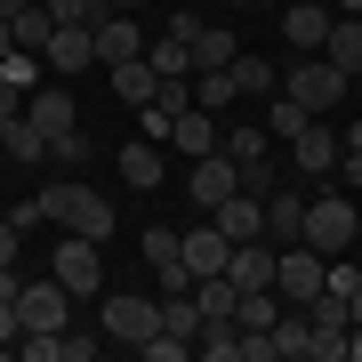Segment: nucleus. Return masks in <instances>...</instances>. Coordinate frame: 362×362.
Here are the masks:
<instances>
[{
    "instance_id": "nucleus-31",
    "label": "nucleus",
    "mask_w": 362,
    "mask_h": 362,
    "mask_svg": "<svg viewBox=\"0 0 362 362\" xmlns=\"http://www.w3.org/2000/svg\"><path fill=\"white\" fill-rule=\"evenodd\" d=\"M306 362H346V330H314L306 322Z\"/></svg>"
},
{
    "instance_id": "nucleus-19",
    "label": "nucleus",
    "mask_w": 362,
    "mask_h": 362,
    "mask_svg": "<svg viewBox=\"0 0 362 362\" xmlns=\"http://www.w3.org/2000/svg\"><path fill=\"white\" fill-rule=\"evenodd\" d=\"M226 258H233V242L218 233V218H209V226H185V266H194V282H202V274H226Z\"/></svg>"
},
{
    "instance_id": "nucleus-43",
    "label": "nucleus",
    "mask_w": 362,
    "mask_h": 362,
    "mask_svg": "<svg viewBox=\"0 0 362 362\" xmlns=\"http://www.w3.org/2000/svg\"><path fill=\"white\" fill-rule=\"evenodd\" d=\"M338 16H362V0H338Z\"/></svg>"
},
{
    "instance_id": "nucleus-40",
    "label": "nucleus",
    "mask_w": 362,
    "mask_h": 362,
    "mask_svg": "<svg viewBox=\"0 0 362 362\" xmlns=\"http://www.w3.org/2000/svg\"><path fill=\"white\" fill-rule=\"evenodd\" d=\"M0 57H16V16H0Z\"/></svg>"
},
{
    "instance_id": "nucleus-11",
    "label": "nucleus",
    "mask_w": 362,
    "mask_h": 362,
    "mask_svg": "<svg viewBox=\"0 0 362 362\" xmlns=\"http://www.w3.org/2000/svg\"><path fill=\"white\" fill-rule=\"evenodd\" d=\"M290 145H298V177H338V145H346V137H338L322 113H314V121H306V129H298Z\"/></svg>"
},
{
    "instance_id": "nucleus-26",
    "label": "nucleus",
    "mask_w": 362,
    "mask_h": 362,
    "mask_svg": "<svg viewBox=\"0 0 362 362\" xmlns=\"http://www.w3.org/2000/svg\"><path fill=\"white\" fill-rule=\"evenodd\" d=\"M194 354H209V362H242V322H202Z\"/></svg>"
},
{
    "instance_id": "nucleus-29",
    "label": "nucleus",
    "mask_w": 362,
    "mask_h": 362,
    "mask_svg": "<svg viewBox=\"0 0 362 362\" xmlns=\"http://www.w3.org/2000/svg\"><path fill=\"white\" fill-rule=\"evenodd\" d=\"M89 153H97V145H89V137H81V129H65V137H57V145H49V161H57V169H65V177H81V169H89Z\"/></svg>"
},
{
    "instance_id": "nucleus-10",
    "label": "nucleus",
    "mask_w": 362,
    "mask_h": 362,
    "mask_svg": "<svg viewBox=\"0 0 362 362\" xmlns=\"http://www.w3.org/2000/svg\"><path fill=\"white\" fill-rule=\"evenodd\" d=\"M169 153H185V161H202V153H218V145H226V129H218V113H202V105H185V113L177 121H169Z\"/></svg>"
},
{
    "instance_id": "nucleus-16",
    "label": "nucleus",
    "mask_w": 362,
    "mask_h": 362,
    "mask_svg": "<svg viewBox=\"0 0 362 362\" xmlns=\"http://www.w3.org/2000/svg\"><path fill=\"white\" fill-rule=\"evenodd\" d=\"M25 121H33V129L49 137V145L65 137V129H81V113H73V89H33V97H25Z\"/></svg>"
},
{
    "instance_id": "nucleus-21",
    "label": "nucleus",
    "mask_w": 362,
    "mask_h": 362,
    "mask_svg": "<svg viewBox=\"0 0 362 362\" xmlns=\"http://www.w3.org/2000/svg\"><path fill=\"white\" fill-rule=\"evenodd\" d=\"M0 153H8V161H25V169H40V161H49V137H40L25 113H16L8 129H0Z\"/></svg>"
},
{
    "instance_id": "nucleus-46",
    "label": "nucleus",
    "mask_w": 362,
    "mask_h": 362,
    "mask_svg": "<svg viewBox=\"0 0 362 362\" xmlns=\"http://www.w3.org/2000/svg\"><path fill=\"white\" fill-rule=\"evenodd\" d=\"M354 322H362V282H354Z\"/></svg>"
},
{
    "instance_id": "nucleus-13",
    "label": "nucleus",
    "mask_w": 362,
    "mask_h": 362,
    "mask_svg": "<svg viewBox=\"0 0 362 362\" xmlns=\"http://www.w3.org/2000/svg\"><path fill=\"white\" fill-rule=\"evenodd\" d=\"M113 169H121L129 194H153V185L169 177V153H161V137H137V145H121V153H113Z\"/></svg>"
},
{
    "instance_id": "nucleus-34",
    "label": "nucleus",
    "mask_w": 362,
    "mask_h": 362,
    "mask_svg": "<svg viewBox=\"0 0 362 362\" xmlns=\"http://www.w3.org/2000/svg\"><path fill=\"white\" fill-rule=\"evenodd\" d=\"M49 16H57V25H97L105 0H49Z\"/></svg>"
},
{
    "instance_id": "nucleus-17",
    "label": "nucleus",
    "mask_w": 362,
    "mask_h": 362,
    "mask_svg": "<svg viewBox=\"0 0 362 362\" xmlns=\"http://www.w3.org/2000/svg\"><path fill=\"white\" fill-rule=\"evenodd\" d=\"M209 218H218L226 242H266V202H258V194H233V202L209 209Z\"/></svg>"
},
{
    "instance_id": "nucleus-39",
    "label": "nucleus",
    "mask_w": 362,
    "mask_h": 362,
    "mask_svg": "<svg viewBox=\"0 0 362 362\" xmlns=\"http://www.w3.org/2000/svg\"><path fill=\"white\" fill-rule=\"evenodd\" d=\"M16 290H25V274H16V266H0V306H16Z\"/></svg>"
},
{
    "instance_id": "nucleus-24",
    "label": "nucleus",
    "mask_w": 362,
    "mask_h": 362,
    "mask_svg": "<svg viewBox=\"0 0 362 362\" xmlns=\"http://www.w3.org/2000/svg\"><path fill=\"white\" fill-rule=\"evenodd\" d=\"M233 97H242V89H233V65H209V73H194V105H202V113H226Z\"/></svg>"
},
{
    "instance_id": "nucleus-27",
    "label": "nucleus",
    "mask_w": 362,
    "mask_h": 362,
    "mask_svg": "<svg viewBox=\"0 0 362 362\" xmlns=\"http://www.w3.org/2000/svg\"><path fill=\"white\" fill-rule=\"evenodd\" d=\"M49 33H57V16H49V0H40V8H25V16H16V49H25V57H40V49H49Z\"/></svg>"
},
{
    "instance_id": "nucleus-41",
    "label": "nucleus",
    "mask_w": 362,
    "mask_h": 362,
    "mask_svg": "<svg viewBox=\"0 0 362 362\" xmlns=\"http://www.w3.org/2000/svg\"><path fill=\"white\" fill-rule=\"evenodd\" d=\"M346 362H362V322H346Z\"/></svg>"
},
{
    "instance_id": "nucleus-8",
    "label": "nucleus",
    "mask_w": 362,
    "mask_h": 362,
    "mask_svg": "<svg viewBox=\"0 0 362 362\" xmlns=\"http://www.w3.org/2000/svg\"><path fill=\"white\" fill-rule=\"evenodd\" d=\"M185 194H194L202 209L233 202V194H242V161H233L226 145H218V153H202V161H194V177H185Z\"/></svg>"
},
{
    "instance_id": "nucleus-38",
    "label": "nucleus",
    "mask_w": 362,
    "mask_h": 362,
    "mask_svg": "<svg viewBox=\"0 0 362 362\" xmlns=\"http://www.w3.org/2000/svg\"><path fill=\"white\" fill-rule=\"evenodd\" d=\"M16 338H25V322H16V306H0V354H16Z\"/></svg>"
},
{
    "instance_id": "nucleus-23",
    "label": "nucleus",
    "mask_w": 362,
    "mask_h": 362,
    "mask_svg": "<svg viewBox=\"0 0 362 362\" xmlns=\"http://www.w3.org/2000/svg\"><path fill=\"white\" fill-rule=\"evenodd\" d=\"M233 57H242V40H233L226 25H202V33H194V73H209V65H233Z\"/></svg>"
},
{
    "instance_id": "nucleus-37",
    "label": "nucleus",
    "mask_w": 362,
    "mask_h": 362,
    "mask_svg": "<svg viewBox=\"0 0 362 362\" xmlns=\"http://www.w3.org/2000/svg\"><path fill=\"white\" fill-rule=\"evenodd\" d=\"M16 242H25V226H16L8 209H0V266H16Z\"/></svg>"
},
{
    "instance_id": "nucleus-9",
    "label": "nucleus",
    "mask_w": 362,
    "mask_h": 362,
    "mask_svg": "<svg viewBox=\"0 0 362 362\" xmlns=\"http://www.w3.org/2000/svg\"><path fill=\"white\" fill-rule=\"evenodd\" d=\"M330 25H338V8H330V0H290V8H282V40H290L298 57H314V49H322Z\"/></svg>"
},
{
    "instance_id": "nucleus-32",
    "label": "nucleus",
    "mask_w": 362,
    "mask_h": 362,
    "mask_svg": "<svg viewBox=\"0 0 362 362\" xmlns=\"http://www.w3.org/2000/svg\"><path fill=\"white\" fill-rule=\"evenodd\" d=\"M137 354H145V362H185V354H194V338H169V330H153Z\"/></svg>"
},
{
    "instance_id": "nucleus-33",
    "label": "nucleus",
    "mask_w": 362,
    "mask_h": 362,
    "mask_svg": "<svg viewBox=\"0 0 362 362\" xmlns=\"http://www.w3.org/2000/svg\"><path fill=\"white\" fill-rule=\"evenodd\" d=\"M226 153L233 161H258V153H274V137L266 129H226Z\"/></svg>"
},
{
    "instance_id": "nucleus-35",
    "label": "nucleus",
    "mask_w": 362,
    "mask_h": 362,
    "mask_svg": "<svg viewBox=\"0 0 362 362\" xmlns=\"http://www.w3.org/2000/svg\"><path fill=\"white\" fill-rule=\"evenodd\" d=\"M338 177H346V185H362V121L346 129V145H338Z\"/></svg>"
},
{
    "instance_id": "nucleus-25",
    "label": "nucleus",
    "mask_w": 362,
    "mask_h": 362,
    "mask_svg": "<svg viewBox=\"0 0 362 362\" xmlns=\"http://www.w3.org/2000/svg\"><path fill=\"white\" fill-rule=\"evenodd\" d=\"M233 89H242V97H274V89H282V73H274L266 57L242 49V57H233Z\"/></svg>"
},
{
    "instance_id": "nucleus-12",
    "label": "nucleus",
    "mask_w": 362,
    "mask_h": 362,
    "mask_svg": "<svg viewBox=\"0 0 362 362\" xmlns=\"http://www.w3.org/2000/svg\"><path fill=\"white\" fill-rule=\"evenodd\" d=\"M89 33H97V65H121V57H145V25H137L129 8H105V16H97Z\"/></svg>"
},
{
    "instance_id": "nucleus-3",
    "label": "nucleus",
    "mask_w": 362,
    "mask_h": 362,
    "mask_svg": "<svg viewBox=\"0 0 362 362\" xmlns=\"http://www.w3.org/2000/svg\"><path fill=\"white\" fill-rule=\"evenodd\" d=\"M49 274H57L73 298H97V290H105V242H89V233H65V242H57V258H49Z\"/></svg>"
},
{
    "instance_id": "nucleus-15",
    "label": "nucleus",
    "mask_w": 362,
    "mask_h": 362,
    "mask_svg": "<svg viewBox=\"0 0 362 362\" xmlns=\"http://www.w3.org/2000/svg\"><path fill=\"white\" fill-rule=\"evenodd\" d=\"M40 57H49V73H89V65H97V33H89V25H57Z\"/></svg>"
},
{
    "instance_id": "nucleus-20",
    "label": "nucleus",
    "mask_w": 362,
    "mask_h": 362,
    "mask_svg": "<svg viewBox=\"0 0 362 362\" xmlns=\"http://www.w3.org/2000/svg\"><path fill=\"white\" fill-rule=\"evenodd\" d=\"M322 57H330L346 81H362V16H338V25H330V40H322Z\"/></svg>"
},
{
    "instance_id": "nucleus-7",
    "label": "nucleus",
    "mask_w": 362,
    "mask_h": 362,
    "mask_svg": "<svg viewBox=\"0 0 362 362\" xmlns=\"http://www.w3.org/2000/svg\"><path fill=\"white\" fill-rule=\"evenodd\" d=\"M16 322H25V330H65L73 322V290L57 282V274H49V282L33 274V282L16 290Z\"/></svg>"
},
{
    "instance_id": "nucleus-30",
    "label": "nucleus",
    "mask_w": 362,
    "mask_h": 362,
    "mask_svg": "<svg viewBox=\"0 0 362 362\" xmlns=\"http://www.w3.org/2000/svg\"><path fill=\"white\" fill-rule=\"evenodd\" d=\"M274 185H282V169H274V153H258V161H242V194H274Z\"/></svg>"
},
{
    "instance_id": "nucleus-28",
    "label": "nucleus",
    "mask_w": 362,
    "mask_h": 362,
    "mask_svg": "<svg viewBox=\"0 0 362 362\" xmlns=\"http://www.w3.org/2000/svg\"><path fill=\"white\" fill-rule=\"evenodd\" d=\"M306 121H314V113H306V105H298V97L282 89V97H274V113H266V137H298Z\"/></svg>"
},
{
    "instance_id": "nucleus-36",
    "label": "nucleus",
    "mask_w": 362,
    "mask_h": 362,
    "mask_svg": "<svg viewBox=\"0 0 362 362\" xmlns=\"http://www.w3.org/2000/svg\"><path fill=\"white\" fill-rule=\"evenodd\" d=\"M25 97H33V89H16V81H0V129H8L16 113H25Z\"/></svg>"
},
{
    "instance_id": "nucleus-14",
    "label": "nucleus",
    "mask_w": 362,
    "mask_h": 362,
    "mask_svg": "<svg viewBox=\"0 0 362 362\" xmlns=\"http://www.w3.org/2000/svg\"><path fill=\"white\" fill-rule=\"evenodd\" d=\"M266 242L274 250L306 242V202H298V185H274V194H266Z\"/></svg>"
},
{
    "instance_id": "nucleus-22",
    "label": "nucleus",
    "mask_w": 362,
    "mask_h": 362,
    "mask_svg": "<svg viewBox=\"0 0 362 362\" xmlns=\"http://www.w3.org/2000/svg\"><path fill=\"white\" fill-rule=\"evenodd\" d=\"M145 57H153V73H161V81H185V73H194V40H177V33L145 40Z\"/></svg>"
},
{
    "instance_id": "nucleus-18",
    "label": "nucleus",
    "mask_w": 362,
    "mask_h": 362,
    "mask_svg": "<svg viewBox=\"0 0 362 362\" xmlns=\"http://www.w3.org/2000/svg\"><path fill=\"white\" fill-rule=\"evenodd\" d=\"M105 81H113V97H121V105H153V97H161L153 57H121V65H105Z\"/></svg>"
},
{
    "instance_id": "nucleus-44",
    "label": "nucleus",
    "mask_w": 362,
    "mask_h": 362,
    "mask_svg": "<svg viewBox=\"0 0 362 362\" xmlns=\"http://www.w3.org/2000/svg\"><path fill=\"white\" fill-rule=\"evenodd\" d=\"M233 8H274V0H233Z\"/></svg>"
},
{
    "instance_id": "nucleus-4",
    "label": "nucleus",
    "mask_w": 362,
    "mask_h": 362,
    "mask_svg": "<svg viewBox=\"0 0 362 362\" xmlns=\"http://www.w3.org/2000/svg\"><path fill=\"white\" fill-rule=\"evenodd\" d=\"M282 89H290L298 105H306V113H330V105L346 97V73H338V65H330L322 49H314V57H298V65L282 73Z\"/></svg>"
},
{
    "instance_id": "nucleus-45",
    "label": "nucleus",
    "mask_w": 362,
    "mask_h": 362,
    "mask_svg": "<svg viewBox=\"0 0 362 362\" xmlns=\"http://www.w3.org/2000/svg\"><path fill=\"white\" fill-rule=\"evenodd\" d=\"M105 8H145V0H105Z\"/></svg>"
},
{
    "instance_id": "nucleus-2",
    "label": "nucleus",
    "mask_w": 362,
    "mask_h": 362,
    "mask_svg": "<svg viewBox=\"0 0 362 362\" xmlns=\"http://www.w3.org/2000/svg\"><path fill=\"white\" fill-rule=\"evenodd\" d=\"M322 282H330V258L314 242H290L282 258H274V290H282V306H298V314L322 298Z\"/></svg>"
},
{
    "instance_id": "nucleus-5",
    "label": "nucleus",
    "mask_w": 362,
    "mask_h": 362,
    "mask_svg": "<svg viewBox=\"0 0 362 362\" xmlns=\"http://www.w3.org/2000/svg\"><path fill=\"white\" fill-rule=\"evenodd\" d=\"M354 233H362V218H354V202H346V194H322V202H306V242L322 250V258L354 250Z\"/></svg>"
},
{
    "instance_id": "nucleus-42",
    "label": "nucleus",
    "mask_w": 362,
    "mask_h": 362,
    "mask_svg": "<svg viewBox=\"0 0 362 362\" xmlns=\"http://www.w3.org/2000/svg\"><path fill=\"white\" fill-rule=\"evenodd\" d=\"M25 8H40V0H0V16H25Z\"/></svg>"
},
{
    "instance_id": "nucleus-1",
    "label": "nucleus",
    "mask_w": 362,
    "mask_h": 362,
    "mask_svg": "<svg viewBox=\"0 0 362 362\" xmlns=\"http://www.w3.org/2000/svg\"><path fill=\"white\" fill-rule=\"evenodd\" d=\"M40 209H49V226H65V233H89V242H105L113 233V209H105L97 185H81V177H40Z\"/></svg>"
},
{
    "instance_id": "nucleus-6",
    "label": "nucleus",
    "mask_w": 362,
    "mask_h": 362,
    "mask_svg": "<svg viewBox=\"0 0 362 362\" xmlns=\"http://www.w3.org/2000/svg\"><path fill=\"white\" fill-rule=\"evenodd\" d=\"M153 330H161V298H137V290H113V298H105V338L145 346Z\"/></svg>"
}]
</instances>
